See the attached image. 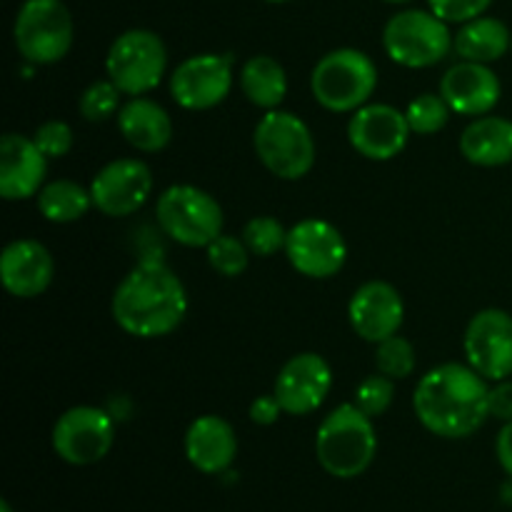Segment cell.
Returning a JSON list of instances; mask_svg holds the SVG:
<instances>
[{"mask_svg": "<svg viewBox=\"0 0 512 512\" xmlns=\"http://www.w3.org/2000/svg\"><path fill=\"white\" fill-rule=\"evenodd\" d=\"M115 443V420L108 410L95 405L68 408L53 425L50 445L63 463L88 468L108 458Z\"/></svg>", "mask_w": 512, "mask_h": 512, "instance_id": "obj_10", "label": "cell"}, {"mask_svg": "<svg viewBox=\"0 0 512 512\" xmlns=\"http://www.w3.org/2000/svg\"><path fill=\"white\" fill-rule=\"evenodd\" d=\"M55 278V260L40 240L18 238L0 255V280L13 298L33 300L50 288Z\"/></svg>", "mask_w": 512, "mask_h": 512, "instance_id": "obj_20", "label": "cell"}, {"mask_svg": "<svg viewBox=\"0 0 512 512\" xmlns=\"http://www.w3.org/2000/svg\"><path fill=\"white\" fill-rule=\"evenodd\" d=\"M385 3H390V5H408V3H413V0H385Z\"/></svg>", "mask_w": 512, "mask_h": 512, "instance_id": "obj_39", "label": "cell"}, {"mask_svg": "<svg viewBox=\"0 0 512 512\" xmlns=\"http://www.w3.org/2000/svg\"><path fill=\"white\" fill-rule=\"evenodd\" d=\"M253 150L270 175L288 183L310 175L318 158L310 125L283 108L260 115L253 130Z\"/></svg>", "mask_w": 512, "mask_h": 512, "instance_id": "obj_5", "label": "cell"}, {"mask_svg": "<svg viewBox=\"0 0 512 512\" xmlns=\"http://www.w3.org/2000/svg\"><path fill=\"white\" fill-rule=\"evenodd\" d=\"M285 258L290 268L310 280H330L348 263V243L338 225L323 218H305L288 230Z\"/></svg>", "mask_w": 512, "mask_h": 512, "instance_id": "obj_12", "label": "cell"}, {"mask_svg": "<svg viewBox=\"0 0 512 512\" xmlns=\"http://www.w3.org/2000/svg\"><path fill=\"white\" fill-rule=\"evenodd\" d=\"M490 383L468 363L430 368L413 390V413L428 433L463 440L490 420Z\"/></svg>", "mask_w": 512, "mask_h": 512, "instance_id": "obj_2", "label": "cell"}, {"mask_svg": "<svg viewBox=\"0 0 512 512\" xmlns=\"http://www.w3.org/2000/svg\"><path fill=\"white\" fill-rule=\"evenodd\" d=\"M378 455V433L370 415L355 403L330 410L315 433V458L320 468L338 480H355Z\"/></svg>", "mask_w": 512, "mask_h": 512, "instance_id": "obj_3", "label": "cell"}, {"mask_svg": "<svg viewBox=\"0 0 512 512\" xmlns=\"http://www.w3.org/2000/svg\"><path fill=\"white\" fill-rule=\"evenodd\" d=\"M75 40L73 15L63 0H25L13 23V43L30 65H55Z\"/></svg>", "mask_w": 512, "mask_h": 512, "instance_id": "obj_8", "label": "cell"}, {"mask_svg": "<svg viewBox=\"0 0 512 512\" xmlns=\"http://www.w3.org/2000/svg\"><path fill=\"white\" fill-rule=\"evenodd\" d=\"M378 65L365 50L335 48L315 63L310 73V93L328 113L353 115L370 103L378 90Z\"/></svg>", "mask_w": 512, "mask_h": 512, "instance_id": "obj_4", "label": "cell"}, {"mask_svg": "<svg viewBox=\"0 0 512 512\" xmlns=\"http://www.w3.org/2000/svg\"><path fill=\"white\" fill-rule=\"evenodd\" d=\"M240 90L260 110H278L288 98V73L273 55H253L240 65Z\"/></svg>", "mask_w": 512, "mask_h": 512, "instance_id": "obj_25", "label": "cell"}, {"mask_svg": "<svg viewBox=\"0 0 512 512\" xmlns=\"http://www.w3.org/2000/svg\"><path fill=\"white\" fill-rule=\"evenodd\" d=\"M248 415H250V423H253V425H260V428H270V425L278 423L280 415H285V413H283V408H280L278 398L270 393V395H258V398L250 403Z\"/></svg>", "mask_w": 512, "mask_h": 512, "instance_id": "obj_36", "label": "cell"}, {"mask_svg": "<svg viewBox=\"0 0 512 512\" xmlns=\"http://www.w3.org/2000/svg\"><path fill=\"white\" fill-rule=\"evenodd\" d=\"M183 450L198 473L223 475L238 458V435L220 415H200L185 430Z\"/></svg>", "mask_w": 512, "mask_h": 512, "instance_id": "obj_21", "label": "cell"}, {"mask_svg": "<svg viewBox=\"0 0 512 512\" xmlns=\"http://www.w3.org/2000/svg\"><path fill=\"white\" fill-rule=\"evenodd\" d=\"M510 40L512 30L503 20L493 15H480L460 25L453 38V50L460 55V60L490 65L510 53Z\"/></svg>", "mask_w": 512, "mask_h": 512, "instance_id": "obj_24", "label": "cell"}, {"mask_svg": "<svg viewBox=\"0 0 512 512\" xmlns=\"http://www.w3.org/2000/svg\"><path fill=\"white\" fill-rule=\"evenodd\" d=\"M48 163L33 135L5 133L0 140V195L8 203L30 200L43 190Z\"/></svg>", "mask_w": 512, "mask_h": 512, "instance_id": "obj_19", "label": "cell"}, {"mask_svg": "<svg viewBox=\"0 0 512 512\" xmlns=\"http://www.w3.org/2000/svg\"><path fill=\"white\" fill-rule=\"evenodd\" d=\"M240 238L248 245L250 255L273 258L280 250H285L288 228H285L278 218H273V215H255V218H250L248 223H245Z\"/></svg>", "mask_w": 512, "mask_h": 512, "instance_id": "obj_28", "label": "cell"}, {"mask_svg": "<svg viewBox=\"0 0 512 512\" xmlns=\"http://www.w3.org/2000/svg\"><path fill=\"white\" fill-rule=\"evenodd\" d=\"M395 400V380L388 378L383 373H373L368 378H363L355 388V400L353 403L363 410L370 418H380L390 410Z\"/></svg>", "mask_w": 512, "mask_h": 512, "instance_id": "obj_32", "label": "cell"}, {"mask_svg": "<svg viewBox=\"0 0 512 512\" xmlns=\"http://www.w3.org/2000/svg\"><path fill=\"white\" fill-rule=\"evenodd\" d=\"M450 105L440 93H420L405 108V118H408L413 135H435L450 123Z\"/></svg>", "mask_w": 512, "mask_h": 512, "instance_id": "obj_27", "label": "cell"}, {"mask_svg": "<svg viewBox=\"0 0 512 512\" xmlns=\"http://www.w3.org/2000/svg\"><path fill=\"white\" fill-rule=\"evenodd\" d=\"M465 363L488 383L512 375V315L508 310L485 308L470 318L463 335Z\"/></svg>", "mask_w": 512, "mask_h": 512, "instance_id": "obj_14", "label": "cell"}, {"mask_svg": "<svg viewBox=\"0 0 512 512\" xmlns=\"http://www.w3.org/2000/svg\"><path fill=\"white\" fill-rule=\"evenodd\" d=\"M235 85V58L230 53H198L185 58L170 75V95L183 110H213L228 100Z\"/></svg>", "mask_w": 512, "mask_h": 512, "instance_id": "obj_11", "label": "cell"}, {"mask_svg": "<svg viewBox=\"0 0 512 512\" xmlns=\"http://www.w3.org/2000/svg\"><path fill=\"white\" fill-rule=\"evenodd\" d=\"M460 155L478 168H503L512 163V120L503 115H480L460 133Z\"/></svg>", "mask_w": 512, "mask_h": 512, "instance_id": "obj_23", "label": "cell"}, {"mask_svg": "<svg viewBox=\"0 0 512 512\" xmlns=\"http://www.w3.org/2000/svg\"><path fill=\"white\" fill-rule=\"evenodd\" d=\"M35 145L43 150V155L48 160L65 158V155L73 150L75 145V133L65 120H45L35 128L33 133Z\"/></svg>", "mask_w": 512, "mask_h": 512, "instance_id": "obj_33", "label": "cell"}, {"mask_svg": "<svg viewBox=\"0 0 512 512\" xmlns=\"http://www.w3.org/2000/svg\"><path fill=\"white\" fill-rule=\"evenodd\" d=\"M93 208L108 218L138 213L153 195V170L140 158H118L105 163L90 180Z\"/></svg>", "mask_w": 512, "mask_h": 512, "instance_id": "obj_13", "label": "cell"}, {"mask_svg": "<svg viewBox=\"0 0 512 512\" xmlns=\"http://www.w3.org/2000/svg\"><path fill=\"white\" fill-rule=\"evenodd\" d=\"M438 93L450 105L453 115H465L473 120L493 113L503 95V85L490 65L460 60L445 70Z\"/></svg>", "mask_w": 512, "mask_h": 512, "instance_id": "obj_18", "label": "cell"}, {"mask_svg": "<svg viewBox=\"0 0 512 512\" xmlns=\"http://www.w3.org/2000/svg\"><path fill=\"white\" fill-rule=\"evenodd\" d=\"M488 408H490V418L500 420V423H510L512 420V380L510 378L490 385Z\"/></svg>", "mask_w": 512, "mask_h": 512, "instance_id": "obj_35", "label": "cell"}, {"mask_svg": "<svg viewBox=\"0 0 512 512\" xmlns=\"http://www.w3.org/2000/svg\"><path fill=\"white\" fill-rule=\"evenodd\" d=\"M0 512H15V510L10 508V503H8V500H3V503H0Z\"/></svg>", "mask_w": 512, "mask_h": 512, "instance_id": "obj_38", "label": "cell"}, {"mask_svg": "<svg viewBox=\"0 0 512 512\" xmlns=\"http://www.w3.org/2000/svg\"><path fill=\"white\" fill-rule=\"evenodd\" d=\"M333 390V368L318 353H298L275 375L273 395L285 415L305 418L323 408Z\"/></svg>", "mask_w": 512, "mask_h": 512, "instance_id": "obj_16", "label": "cell"}, {"mask_svg": "<svg viewBox=\"0 0 512 512\" xmlns=\"http://www.w3.org/2000/svg\"><path fill=\"white\" fill-rule=\"evenodd\" d=\"M265 3H273V5H280V3H290V0H265Z\"/></svg>", "mask_w": 512, "mask_h": 512, "instance_id": "obj_40", "label": "cell"}, {"mask_svg": "<svg viewBox=\"0 0 512 512\" xmlns=\"http://www.w3.org/2000/svg\"><path fill=\"white\" fill-rule=\"evenodd\" d=\"M493 0H428V10L450 25H463L468 20L480 18L488 13Z\"/></svg>", "mask_w": 512, "mask_h": 512, "instance_id": "obj_34", "label": "cell"}, {"mask_svg": "<svg viewBox=\"0 0 512 512\" xmlns=\"http://www.w3.org/2000/svg\"><path fill=\"white\" fill-rule=\"evenodd\" d=\"M205 258L208 265L223 278H238L248 270L250 265V250L243 243V238H235V235L220 233L213 243L205 248Z\"/></svg>", "mask_w": 512, "mask_h": 512, "instance_id": "obj_31", "label": "cell"}, {"mask_svg": "<svg viewBox=\"0 0 512 512\" xmlns=\"http://www.w3.org/2000/svg\"><path fill=\"white\" fill-rule=\"evenodd\" d=\"M510 53H512V40H510Z\"/></svg>", "mask_w": 512, "mask_h": 512, "instance_id": "obj_41", "label": "cell"}, {"mask_svg": "<svg viewBox=\"0 0 512 512\" xmlns=\"http://www.w3.org/2000/svg\"><path fill=\"white\" fill-rule=\"evenodd\" d=\"M183 280L158 258H143L113 290L110 315L123 333L158 340L175 333L188 315Z\"/></svg>", "mask_w": 512, "mask_h": 512, "instance_id": "obj_1", "label": "cell"}, {"mask_svg": "<svg viewBox=\"0 0 512 512\" xmlns=\"http://www.w3.org/2000/svg\"><path fill=\"white\" fill-rule=\"evenodd\" d=\"M375 368H378V373L388 375V378H393L398 383V380L410 378L415 373V368H418V353H415L413 343L398 333L375 345Z\"/></svg>", "mask_w": 512, "mask_h": 512, "instance_id": "obj_30", "label": "cell"}, {"mask_svg": "<svg viewBox=\"0 0 512 512\" xmlns=\"http://www.w3.org/2000/svg\"><path fill=\"white\" fill-rule=\"evenodd\" d=\"M155 220L173 243L208 248L223 233L225 215L208 190L190 183L168 185L155 203Z\"/></svg>", "mask_w": 512, "mask_h": 512, "instance_id": "obj_6", "label": "cell"}, {"mask_svg": "<svg viewBox=\"0 0 512 512\" xmlns=\"http://www.w3.org/2000/svg\"><path fill=\"white\" fill-rule=\"evenodd\" d=\"M410 130L405 110L388 103H368L355 110L348 120L350 148L365 160L388 163L398 158L408 145Z\"/></svg>", "mask_w": 512, "mask_h": 512, "instance_id": "obj_15", "label": "cell"}, {"mask_svg": "<svg viewBox=\"0 0 512 512\" xmlns=\"http://www.w3.org/2000/svg\"><path fill=\"white\" fill-rule=\"evenodd\" d=\"M495 455H498L500 468L512 480V420L510 423H503L498 438H495Z\"/></svg>", "mask_w": 512, "mask_h": 512, "instance_id": "obj_37", "label": "cell"}, {"mask_svg": "<svg viewBox=\"0 0 512 512\" xmlns=\"http://www.w3.org/2000/svg\"><path fill=\"white\" fill-rule=\"evenodd\" d=\"M450 23L433 10L408 8L395 13L383 28V50L395 65L410 70L433 68L453 50Z\"/></svg>", "mask_w": 512, "mask_h": 512, "instance_id": "obj_7", "label": "cell"}, {"mask_svg": "<svg viewBox=\"0 0 512 512\" xmlns=\"http://www.w3.org/2000/svg\"><path fill=\"white\" fill-rule=\"evenodd\" d=\"M35 205L48 223L70 225L88 215V210L93 208V195L78 180L60 178L43 185V190L35 195Z\"/></svg>", "mask_w": 512, "mask_h": 512, "instance_id": "obj_26", "label": "cell"}, {"mask_svg": "<svg viewBox=\"0 0 512 512\" xmlns=\"http://www.w3.org/2000/svg\"><path fill=\"white\" fill-rule=\"evenodd\" d=\"M348 320L353 333L365 343H383L400 333L405 320V300L388 280H368L348 303Z\"/></svg>", "mask_w": 512, "mask_h": 512, "instance_id": "obj_17", "label": "cell"}, {"mask_svg": "<svg viewBox=\"0 0 512 512\" xmlns=\"http://www.w3.org/2000/svg\"><path fill=\"white\" fill-rule=\"evenodd\" d=\"M115 123L125 143L138 153H160L173 140L175 128L170 113L145 95L125 100Z\"/></svg>", "mask_w": 512, "mask_h": 512, "instance_id": "obj_22", "label": "cell"}, {"mask_svg": "<svg viewBox=\"0 0 512 512\" xmlns=\"http://www.w3.org/2000/svg\"><path fill=\"white\" fill-rule=\"evenodd\" d=\"M120 98H123V93H120L118 85L110 78H100L93 80V83L80 93L78 110L88 123H105V120L110 118H118L120 108H123Z\"/></svg>", "mask_w": 512, "mask_h": 512, "instance_id": "obj_29", "label": "cell"}, {"mask_svg": "<svg viewBox=\"0 0 512 512\" xmlns=\"http://www.w3.org/2000/svg\"><path fill=\"white\" fill-rule=\"evenodd\" d=\"M168 70V48L155 30L130 28L110 43L105 75L128 98L148 95L163 83Z\"/></svg>", "mask_w": 512, "mask_h": 512, "instance_id": "obj_9", "label": "cell"}]
</instances>
